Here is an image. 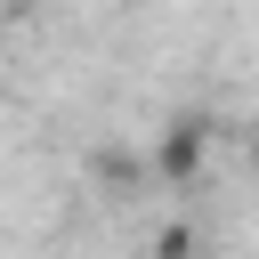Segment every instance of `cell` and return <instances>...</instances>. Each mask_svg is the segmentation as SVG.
Segmentation results:
<instances>
[{
    "mask_svg": "<svg viewBox=\"0 0 259 259\" xmlns=\"http://www.w3.org/2000/svg\"><path fill=\"white\" fill-rule=\"evenodd\" d=\"M24 8H32V0H0V16H24Z\"/></svg>",
    "mask_w": 259,
    "mask_h": 259,
    "instance_id": "obj_4",
    "label": "cell"
},
{
    "mask_svg": "<svg viewBox=\"0 0 259 259\" xmlns=\"http://www.w3.org/2000/svg\"><path fill=\"white\" fill-rule=\"evenodd\" d=\"M154 259H202V251H194V227H186V219H170V227L154 235Z\"/></svg>",
    "mask_w": 259,
    "mask_h": 259,
    "instance_id": "obj_3",
    "label": "cell"
},
{
    "mask_svg": "<svg viewBox=\"0 0 259 259\" xmlns=\"http://www.w3.org/2000/svg\"><path fill=\"white\" fill-rule=\"evenodd\" d=\"M202 162H210V121H202V113H170V121H162V146H154V170H162L170 186H194Z\"/></svg>",
    "mask_w": 259,
    "mask_h": 259,
    "instance_id": "obj_1",
    "label": "cell"
},
{
    "mask_svg": "<svg viewBox=\"0 0 259 259\" xmlns=\"http://www.w3.org/2000/svg\"><path fill=\"white\" fill-rule=\"evenodd\" d=\"M89 178H97L105 194H130V186L146 178V162H138L130 146H97V154H89Z\"/></svg>",
    "mask_w": 259,
    "mask_h": 259,
    "instance_id": "obj_2",
    "label": "cell"
}]
</instances>
